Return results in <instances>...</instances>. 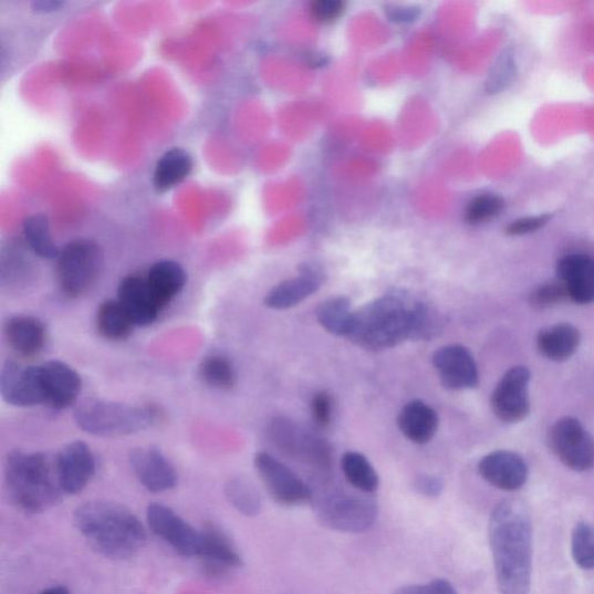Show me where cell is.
Listing matches in <instances>:
<instances>
[{
	"label": "cell",
	"mask_w": 594,
	"mask_h": 594,
	"mask_svg": "<svg viewBox=\"0 0 594 594\" xmlns=\"http://www.w3.org/2000/svg\"><path fill=\"white\" fill-rule=\"evenodd\" d=\"M441 331L436 309L404 292L387 293L355 311L348 341L383 351L406 341H430Z\"/></svg>",
	"instance_id": "6da1fadb"
},
{
	"label": "cell",
	"mask_w": 594,
	"mask_h": 594,
	"mask_svg": "<svg viewBox=\"0 0 594 594\" xmlns=\"http://www.w3.org/2000/svg\"><path fill=\"white\" fill-rule=\"evenodd\" d=\"M489 542L501 594H530L533 570V527L524 503L508 499L494 507Z\"/></svg>",
	"instance_id": "7a4b0ae2"
},
{
	"label": "cell",
	"mask_w": 594,
	"mask_h": 594,
	"mask_svg": "<svg viewBox=\"0 0 594 594\" xmlns=\"http://www.w3.org/2000/svg\"><path fill=\"white\" fill-rule=\"evenodd\" d=\"M74 525L94 551L112 560L135 556L147 542L139 519L126 507L91 501L74 512Z\"/></svg>",
	"instance_id": "3957f363"
},
{
	"label": "cell",
	"mask_w": 594,
	"mask_h": 594,
	"mask_svg": "<svg viewBox=\"0 0 594 594\" xmlns=\"http://www.w3.org/2000/svg\"><path fill=\"white\" fill-rule=\"evenodd\" d=\"M4 478L10 501L21 512L43 513L62 501L55 459L50 456L13 450L6 463Z\"/></svg>",
	"instance_id": "277c9868"
},
{
	"label": "cell",
	"mask_w": 594,
	"mask_h": 594,
	"mask_svg": "<svg viewBox=\"0 0 594 594\" xmlns=\"http://www.w3.org/2000/svg\"><path fill=\"white\" fill-rule=\"evenodd\" d=\"M158 410L153 406L100 398H90L80 404L74 419L84 433L105 438L132 436L144 433L156 424Z\"/></svg>",
	"instance_id": "5b68a950"
},
{
	"label": "cell",
	"mask_w": 594,
	"mask_h": 594,
	"mask_svg": "<svg viewBox=\"0 0 594 594\" xmlns=\"http://www.w3.org/2000/svg\"><path fill=\"white\" fill-rule=\"evenodd\" d=\"M312 502L320 524L341 533H364L374 527L378 514L374 499L335 487L313 492Z\"/></svg>",
	"instance_id": "8992f818"
},
{
	"label": "cell",
	"mask_w": 594,
	"mask_h": 594,
	"mask_svg": "<svg viewBox=\"0 0 594 594\" xmlns=\"http://www.w3.org/2000/svg\"><path fill=\"white\" fill-rule=\"evenodd\" d=\"M103 253L98 244L77 240L66 244L58 256L56 280L61 294L70 300L86 294L98 280Z\"/></svg>",
	"instance_id": "52a82bcc"
},
{
	"label": "cell",
	"mask_w": 594,
	"mask_h": 594,
	"mask_svg": "<svg viewBox=\"0 0 594 594\" xmlns=\"http://www.w3.org/2000/svg\"><path fill=\"white\" fill-rule=\"evenodd\" d=\"M268 434L284 457L301 461L325 473L332 467V450L325 439L284 417L271 420Z\"/></svg>",
	"instance_id": "ba28073f"
},
{
	"label": "cell",
	"mask_w": 594,
	"mask_h": 594,
	"mask_svg": "<svg viewBox=\"0 0 594 594\" xmlns=\"http://www.w3.org/2000/svg\"><path fill=\"white\" fill-rule=\"evenodd\" d=\"M254 468L274 501L283 507H299L312 502L313 490L286 465L267 451L254 456Z\"/></svg>",
	"instance_id": "9c48e42d"
},
{
	"label": "cell",
	"mask_w": 594,
	"mask_h": 594,
	"mask_svg": "<svg viewBox=\"0 0 594 594\" xmlns=\"http://www.w3.org/2000/svg\"><path fill=\"white\" fill-rule=\"evenodd\" d=\"M550 446L567 468L579 472L594 468V440L579 419H559L550 431Z\"/></svg>",
	"instance_id": "30bf717a"
},
{
	"label": "cell",
	"mask_w": 594,
	"mask_h": 594,
	"mask_svg": "<svg viewBox=\"0 0 594 594\" xmlns=\"http://www.w3.org/2000/svg\"><path fill=\"white\" fill-rule=\"evenodd\" d=\"M147 521L152 532L184 557L199 556L201 531L180 517L171 508L153 503L147 509Z\"/></svg>",
	"instance_id": "8fae6325"
},
{
	"label": "cell",
	"mask_w": 594,
	"mask_h": 594,
	"mask_svg": "<svg viewBox=\"0 0 594 594\" xmlns=\"http://www.w3.org/2000/svg\"><path fill=\"white\" fill-rule=\"evenodd\" d=\"M530 382L531 372L525 366L513 367L504 374L491 396V408L499 420L517 424L528 418Z\"/></svg>",
	"instance_id": "7c38bea8"
},
{
	"label": "cell",
	"mask_w": 594,
	"mask_h": 594,
	"mask_svg": "<svg viewBox=\"0 0 594 594\" xmlns=\"http://www.w3.org/2000/svg\"><path fill=\"white\" fill-rule=\"evenodd\" d=\"M42 404L55 410L66 409L82 392V377L76 369L60 361L39 366Z\"/></svg>",
	"instance_id": "4fadbf2b"
},
{
	"label": "cell",
	"mask_w": 594,
	"mask_h": 594,
	"mask_svg": "<svg viewBox=\"0 0 594 594\" xmlns=\"http://www.w3.org/2000/svg\"><path fill=\"white\" fill-rule=\"evenodd\" d=\"M58 478L64 494L81 493L96 473V458L90 446L76 440L65 445L55 458Z\"/></svg>",
	"instance_id": "5bb4252c"
},
{
	"label": "cell",
	"mask_w": 594,
	"mask_h": 594,
	"mask_svg": "<svg viewBox=\"0 0 594 594\" xmlns=\"http://www.w3.org/2000/svg\"><path fill=\"white\" fill-rule=\"evenodd\" d=\"M434 366L441 384L450 390L478 387L480 373L470 351L462 345H447L434 354Z\"/></svg>",
	"instance_id": "9a60e30c"
},
{
	"label": "cell",
	"mask_w": 594,
	"mask_h": 594,
	"mask_svg": "<svg viewBox=\"0 0 594 594\" xmlns=\"http://www.w3.org/2000/svg\"><path fill=\"white\" fill-rule=\"evenodd\" d=\"M129 461L138 482L152 492L169 491L178 483L174 465L156 447L134 449Z\"/></svg>",
	"instance_id": "2e32d148"
},
{
	"label": "cell",
	"mask_w": 594,
	"mask_h": 594,
	"mask_svg": "<svg viewBox=\"0 0 594 594\" xmlns=\"http://www.w3.org/2000/svg\"><path fill=\"white\" fill-rule=\"evenodd\" d=\"M0 394L13 407L30 408L42 404L39 366L7 362L0 372Z\"/></svg>",
	"instance_id": "e0dca14e"
},
{
	"label": "cell",
	"mask_w": 594,
	"mask_h": 594,
	"mask_svg": "<svg viewBox=\"0 0 594 594\" xmlns=\"http://www.w3.org/2000/svg\"><path fill=\"white\" fill-rule=\"evenodd\" d=\"M479 472L490 486L504 491H517L529 479L525 460L509 450H496L482 458Z\"/></svg>",
	"instance_id": "ac0fdd59"
},
{
	"label": "cell",
	"mask_w": 594,
	"mask_h": 594,
	"mask_svg": "<svg viewBox=\"0 0 594 594\" xmlns=\"http://www.w3.org/2000/svg\"><path fill=\"white\" fill-rule=\"evenodd\" d=\"M116 300L121 302L136 326L153 324L163 312L144 277L124 278L118 284Z\"/></svg>",
	"instance_id": "d6986e66"
},
{
	"label": "cell",
	"mask_w": 594,
	"mask_h": 594,
	"mask_svg": "<svg viewBox=\"0 0 594 594\" xmlns=\"http://www.w3.org/2000/svg\"><path fill=\"white\" fill-rule=\"evenodd\" d=\"M557 279L567 300L577 304L594 302V259L587 254H567L557 264Z\"/></svg>",
	"instance_id": "ffe728a7"
},
{
	"label": "cell",
	"mask_w": 594,
	"mask_h": 594,
	"mask_svg": "<svg viewBox=\"0 0 594 594\" xmlns=\"http://www.w3.org/2000/svg\"><path fill=\"white\" fill-rule=\"evenodd\" d=\"M321 273L311 268L303 267L298 278L277 284L264 299L268 308L274 311H288L296 306L309 296L314 295L321 288Z\"/></svg>",
	"instance_id": "44dd1931"
},
{
	"label": "cell",
	"mask_w": 594,
	"mask_h": 594,
	"mask_svg": "<svg viewBox=\"0 0 594 594\" xmlns=\"http://www.w3.org/2000/svg\"><path fill=\"white\" fill-rule=\"evenodd\" d=\"M4 334L10 347L25 358L40 354L46 342L43 322L30 315H15L4 325Z\"/></svg>",
	"instance_id": "7402d4cb"
},
{
	"label": "cell",
	"mask_w": 594,
	"mask_h": 594,
	"mask_svg": "<svg viewBox=\"0 0 594 594\" xmlns=\"http://www.w3.org/2000/svg\"><path fill=\"white\" fill-rule=\"evenodd\" d=\"M201 535L199 557L210 573L221 574L243 565L241 555L221 530L216 527H206Z\"/></svg>",
	"instance_id": "603a6c76"
},
{
	"label": "cell",
	"mask_w": 594,
	"mask_h": 594,
	"mask_svg": "<svg viewBox=\"0 0 594 594\" xmlns=\"http://www.w3.org/2000/svg\"><path fill=\"white\" fill-rule=\"evenodd\" d=\"M397 424L400 433L410 441L430 442L438 431L439 417L434 408L423 400H411L400 410Z\"/></svg>",
	"instance_id": "cb8c5ba5"
},
{
	"label": "cell",
	"mask_w": 594,
	"mask_h": 594,
	"mask_svg": "<svg viewBox=\"0 0 594 594\" xmlns=\"http://www.w3.org/2000/svg\"><path fill=\"white\" fill-rule=\"evenodd\" d=\"M580 344V331L570 323H560L546 327L540 332L536 338L538 351L544 358L557 363L572 358Z\"/></svg>",
	"instance_id": "d4e9b609"
},
{
	"label": "cell",
	"mask_w": 594,
	"mask_h": 594,
	"mask_svg": "<svg viewBox=\"0 0 594 594\" xmlns=\"http://www.w3.org/2000/svg\"><path fill=\"white\" fill-rule=\"evenodd\" d=\"M146 279L153 295L164 311L184 290L187 275L177 261L160 260L152 267Z\"/></svg>",
	"instance_id": "484cf974"
},
{
	"label": "cell",
	"mask_w": 594,
	"mask_h": 594,
	"mask_svg": "<svg viewBox=\"0 0 594 594\" xmlns=\"http://www.w3.org/2000/svg\"><path fill=\"white\" fill-rule=\"evenodd\" d=\"M194 169V160L189 154L180 148L165 153L156 165L154 185L158 192L183 183Z\"/></svg>",
	"instance_id": "4316f807"
},
{
	"label": "cell",
	"mask_w": 594,
	"mask_h": 594,
	"mask_svg": "<svg viewBox=\"0 0 594 594\" xmlns=\"http://www.w3.org/2000/svg\"><path fill=\"white\" fill-rule=\"evenodd\" d=\"M136 325L117 300L104 301L97 312L100 334L112 342L126 341L133 335Z\"/></svg>",
	"instance_id": "83f0119b"
},
{
	"label": "cell",
	"mask_w": 594,
	"mask_h": 594,
	"mask_svg": "<svg viewBox=\"0 0 594 594\" xmlns=\"http://www.w3.org/2000/svg\"><path fill=\"white\" fill-rule=\"evenodd\" d=\"M317 321L330 334L348 338L355 311L351 302L343 296L332 298L324 301L317 308Z\"/></svg>",
	"instance_id": "f1b7e54d"
},
{
	"label": "cell",
	"mask_w": 594,
	"mask_h": 594,
	"mask_svg": "<svg viewBox=\"0 0 594 594\" xmlns=\"http://www.w3.org/2000/svg\"><path fill=\"white\" fill-rule=\"evenodd\" d=\"M346 481L363 493H373L379 486L378 475L369 460L358 451H346L342 458Z\"/></svg>",
	"instance_id": "f546056e"
},
{
	"label": "cell",
	"mask_w": 594,
	"mask_h": 594,
	"mask_svg": "<svg viewBox=\"0 0 594 594\" xmlns=\"http://www.w3.org/2000/svg\"><path fill=\"white\" fill-rule=\"evenodd\" d=\"M200 377L208 387L218 390H230L237 382L233 364L222 354L206 356L199 367Z\"/></svg>",
	"instance_id": "4dcf8cb0"
},
{
	"label": "cell",
	"mask_w": 594,
	"mask_h": 594,
	"mask_svg": "<svg viewBox=\"0 0 594 594\" xmlns=\"http://www.w3.org/2000/svg\"><path fill=\"white\" fill-rule=\"evenodd\" d=\"M23 233L30 249L44 259L58 258V250L51 233L49 218L43 213H37L23 223Z\"/></svg>",
	"instance_id": "1f68e13d"
},
{
	"label": "cell",
	"mask_w": 594,
	"mask_h": 594,
	"mask_svg": "<svg viewBox=\"0 0 594 594\" xmlns=\"http://www.w3.org/2000/svg\"><path fill=\"white\" fill-rule=\"evenodd\" d=\"M226 496L230 504L247 517H256L263 509L258 489L247 478L230 479L226 484Z\"/></svg>",
	"instance_id": "d6a6232c"
},
{
	"label": "cell",
	"mask_w": 594,
	"mask_h": 594,
	"mask_svg": "<svg viewBox=\"0 0 594 594\" xmlns=\"http://www.w3.org/2000/svg\"><path fill=\"white\" fill-rule=\"evenodd\" d=\"M574 562L583 570H594V527L579 521L572 536Z\"/></svg>",
	"instance_id": "836d02e7"
},
{
	"label": "cell",
	"mask_w": 594,
	"mask_h": 594,
	"mask_svg": "<svg viewBox=\"0 0 594 594\" xmlns=\"http://www.w3.org/2000/svg\"><path fill=\"white\" fill-rule=\"evenodd\" d=\"M504 208V200L494 195H483L470 201L466 210V221L478 225L498 216Z\"/></svg>",
	"instance_id": "e575fe53"
},
{
	"label": "cell",
	"mask_w": 594,
	"mask_h": 594,
	"mask_svg": "<svg viewBox=\"0 0 594 594\" xmlns=\"http://www.w3.org/2000/svg\"><path fill=\"white\" fill-rule=\"evenodd\" d=\"M564 300H567V295L559 279L540 284L531 292L529 298L530 304L536 311H543V309L556 305Z\"/></svg>",
	"instance_id": "d590c367"
},
{
	"label": "cell",
	"mask_w": 594,
	"mask_h": 594,
	"mask_svg": "<svg viewBox=\"0 0 594 594\" xmlns=\"http://www.w3.org/2000/svg\"><path fill=\"white\" fill-rule=\"evenodd\" d=\"M515 76V63L511 53H503L494 64L489 80L487 90L491 93L503 91L512 83Z\"/></svg>",
	"instance_id": "8d00e7d4"
},
{
	"label": "cell",
	"mask_w": 594,
	"mask_h": 594,
	"mask_svg": "<svg viewBox=\"0 0 594 594\" xmlns=\"http://www.w3.org/2000/svg\"><path fill=\"white\" fill-rule=\"evenodd\" d=\"M393 594H459L451 583L438 579L425 584L407 585L397 588Z\"/></svg>",
	"instance_id": "74e56055"
},
{
	"label": "cell",
	"mask_w": 594,
	"mask_h": 594,
	"mask_svg": "<svg viewBox=\"0 0 594 594\" xmlns=\"http://www.w3.org/2000/svg\"><path fill=\"white\" fill-rule=\"evenodd\" d=\"M332 406L331 396L327 393L320 392L312 399V414L313 418L320 427H326L332 419Z\"/></svg>",
	"instance_id": "f35d334b"
},
{
	"label": "cell",
	"mask_w": 594,
	"mask_h": 594,
	"mask_svg": "<svg viewBox=\"0 0 594 594\" xmlns=\"http://www.w3.org/2000/svg\"><path fill=\"white\" fill-rule=\"evenodd\" d=\"M312 15L319 22L336 20L344 11V4L340 0H317L313 3Z\"/></svg>",
	"instance_id": "ab89813d"
},
{
	"label": "cell",
	"mask_w": 594,
	"mask_h": 594,
	"mask_svg": "<svg viewBox=\"0 0 594 594\" xmlns=\"http://www.w3.org/2000/svg\"><path fill=\"white\" fill-rule=\"evenodd\" d=\"M551 218L552 216H541L517 220L508 227L507 233L510 236H522L538 231L549 223Z\"/></svg>",
	"instance_id": "60d3db41"
},
{
	"label": "cell",
	"mask_w": 594,
	"mask_h": 594,
	"mask_svg": "<svg viewBox=\"0 0 594 594\" xmlns=\"http://www.w3.org/2000/svg\"><path fill=\"white\" fill-rule=\"evenodd\" d=\"M415 490L425 497L436 498L444 491V481L435 475H420L415 480Z\"/></svg>",
	"instance_id": "b9f144b4"
},
{
	"label": "cell",
	"mask_w": 594,
	"mask_h": 594,
	"mask_svg": "<svg viewBox=\"0 0 594 594\" xmlns=\"http://www.w3.org/2000/svg\"><path fill=\"white\" fill-rule=\"evenodd\" d=\"M388 14L392 20L404 22L415 20L419 11L415 8H393L388 10Z\"/></svg>",
	"instance_id": "7bdbcfd3"
},
{
	"label": "cell",
	"mask_w": 594,
	"mask_h": 594,
	"mask_svg": "<svg viewBox=\"0 0 594 594\" xmlns=\"http://www.w3.org/2000/svg\"><path fill=\"white\" fill-rule=\"evenodd\" d=\"M39 594H71V592L69 591L67 587L58 585V586L44 588Z\"/></svg>",
	"instance_id": "ee69618b"
},
{
	"label": "cell",
	"mask_w": 594,
	"mask_h": 594,
	"mask_svg": "<svg viewBox=\"0 0 594 594\" xmlns=\"http://www.w3.org/2000/svg\"><path fill=\"white\" fill-rule=\"evenodd\" d=\"M59 6L61 4H58L54 2H50V3L42 2V3L37 4L38 9H41V10H46V9L54 10V9H58Z\"/></svg>",
	"instance_id": "f6af8a7d"
}]
</instances>
